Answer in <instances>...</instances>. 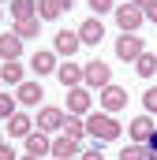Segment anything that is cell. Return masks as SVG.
<instances>
[{"instance_id":"cell-1","label":"cell","mask_w":157,"mask_h":160,"mask_svg":"<svg viewBox=\"0 0 157 160\" xmlns=\"http://www.w3.org/2000/svg\"><path fill=\"white\" fill-rule=\"evenodd\" d=\"M86 134L97 138V145H105V142H116L120 134H123V127H120V119L109 116V112H90V116H86Z\"/></svg>"},{"instance_id":"cell-2","label":"cell","mask_w":157,"mask_h":160,"mask_svg":"<svg viewBox=\"0 0 157 160\" xmlns=\"http://www.w3.org/2000/svg\"><path fill=\"white\" fill-rule=\"evenodd\" d=\"M112 15H116V26L123 30V34H138V26L146 22V11L135 8V4H120Z\"/></svg>"},{"instance_id":"cell-3","label":"cell","mask_w":157,"mask_h":160,"mask_svg":"<svg viewBox=\"0 0 157 160\" xmlns=\"http://www.w3.org/2000/svg\"><path fill=\"white\" fill-rule=\"evenodd\" d=\"M82 82L94 86V89H105V86L112 82V67H109L105 60H90V63L82 67Z\"/></svg>"},{"instance_id":"cell-4","label":"cell","mask_w":157,"mask_h":160,"mask_svg":"<svg viewBox=\"0 0 157 160\" xmlns=\"http://www.w3.org/2000/svg\"><path fill=\"white\" fill-rule=\"evenodd\" d=\"M64 119H68V108L45 104V108L38 112V119H34V127H38V130H45V134H52V130H64Z\"/></svg>"},{"instance_id":"cell-5","label":"cell","mask_w":157,"mask_h":160,"mask_svg":"<svg viewBox=\"0 0 157 160\" xmlns=\"http://www.w3.org/2000/svg\"><path fill=\"white\" fill-rule=\"evenodd\" d=\"M127 108V89L123 86H116V82H109L105 89H101V112H123Z\"/></svg>"},{"instance_id":"cell-6","label":"cell","mask_w":157,"mask_h":160,"mask_svg":"<svg viewBox=\"0 0 157 160\" xmlns=\"http://www.w3.org/2000/svg\"><path fill=\"white\" fill-rule=\"evenodd\" d=\"M142 52H146V45H142V38H138V34H120V41H116V56L123 60V63H135Z\"/></svg>"},{"instance_id":"cell-7","label":"cell","mask_w":157,"mask_h":160,"mask_svg":"<svg viewBox=\"0 0 157 160\" xmlns=\"http://www.w3.org/2000/svg\"><path fill=\"white\" fill-rule=\"evenodd\" d=\"M154 130H157V119L146 112V116H135L131 119V127H127V134H131V142H138V145H146L150 138H154Z\"/></svg>"},{"instance_id":"cell-8","label":"cell","mask_w":157,"mask_h":160,"mask_svg":"<svg viewBox=\"0 0 157 160\" xmlns=\"http://www.w3.org/2000/svg\"><path fill=\"white\" fill-rule=\"evenodd\" d=\"M30 130H38L30 116H23V112H15L11 119H8V142H26L30 138Z\"/></svg>"},{"instance_id":"cell-9","label":"cell","mask_w":157,"mask_h":160,"mask_svg":"<svg viewBox=\"0 0 157 160\" xmlns=\"http://www.w3.org/2000/svg\"><path fill=\"white\" fill-rule=\"evenodd\" d=\"M78 45H82V41H78V30H60V34L52 38V52H60V56L71 60L78 52Z\"/></svg>"},{"instance_id":"cell-10","label":"cell","mask_w":157,"mask_h":160,"mask_svg":"<svg viewBox=\"0 0 157 160\" xmlns=\"http://www.w3.org/2000/svg\"><path fill=\"white\" fill-rule=\"evenodd\" d=\"M101 38H105V22H101L97 15L78 26V41H82V45H101Z\"/></svg>"},{"instance_id":"cell-11","label":"cell","mask_w":157,"mask_h":160,"mask_svg":"<svg viewBox=\"0 0 157 160\" xmlns=\"http://www.w3.org/2000/svg\"><path fill=\"white\" fill-rule=\"evenodd\" d=\"M90 89L86 86H75V89H68V112L71 116H82V112H90Z\"/></svg>"},{"instance_id":"cell-12","label":"cell","mask_w":157,"mask_h":160,"mask_svg":"<svg viewBox=\"0 0 157 160\" xmlns=\"http://www.w3.org/2000/svg\"><path fill=\"white\" fill-rule=\"evenodd\" d=\"M26 153H30V157H49V153H52V138H49V134H45V130H30V138H26Z\"/></svg>"},{"instance_id":"cell-13","label":"cell","mask_w":157,"mask_h":160,"mask_svg":"<svg viewBox=\"0 0 157 160\" xmlns=\"http://www.w3.org/2000/svg\"><path fill=\"white\" fill-rule=\"evenodd\" d=\"M11 34H15V38H38L41 34V19L38 15H26V19H11Z\"/></svg>"},{"instance_id":"cell-14","label":"cell","mask_w":157,"mask_h":160,"mask_svg":"<svg viewBox=\"0 0 157 160\" xmlns=\"http://www.w3.org/2000/svg\"><path fill=\"white\" fill-rule=\"evenodd\" d=\"M23 56V38H15V34H0V60L8 63V60H19Z\"/></svg>"},{"instance_id":"cell-15","label":"cell","mask_w":157,"mask_h":160,"mask_svg":"<svg viewBox=\"0 0 157 160\" xmlns=\"http://www.w3.org/2000/svg\"><path fill=\"white\" fill-rule=\"evenodd\" d=\"M56 78L64 82L68 89H75V86H82V67L68 60V63H60V67H56Z\"/></svg>"},{"instance_id":"cell-16","label":"cell","mask_w":157,"mask_h":160,"mask_svg":"<svg viewBox=\"0 0 157 160\" xmlns=\"http://www.w3.org/2000/svg\"><path fill=\"white\" fill-rule=\"evenodd\" d=\"M15 101L19 104H41V82H19Z\"/></svg>"},{"instance_id":"cell-17","label":"cell","mask_w":157,"mask_h":160,"mask_svg":"<svg viewBox=\"0 0 157 160\" xmlns=\"http://www.w3.org/2000/svg\"><path fill=\"white\" fill-rule=\"evenodd\" d=\"M49 157H64V160L78 157V142H75V138H68V134L52 138V153H49Z\"/></svg>"},{"instance_id":"cell-18","label":"cell","mask_w":157,"mask_h":160,"mask_svg":"<svg viewBox=\"0 0 157 160\" xmlns=\"http://www.w3.org/2000/svg\"><path fill=\"white\" fill-rule=\"evenodd\" d=\"M30 67L38 71V75H52L60 63H56V52H34L30 56Z\"/></svg>"},{"instance_id":"cell-19","label":"cell","mask_w":157,"mask_h":160,"mask_svg":"<svg viewBox=\"0 0 157 160\" xmlns=\"http://www.w3.org/2000/svg\"><path fill=\"white\" fill-rule=\"evenodd\" d=\"M0 82H11V86H19V82H26V67H23L19 60H8V63L0 67Z\"/></svg>"},{"instance_id":"cell-20","label":"cell","mask_w":157,"mask_h":160,"mask_svg":"<svg viewBox=\"0 0 157 160\" xmlns=\"http://www.w3.org/2000/svg\"><path fill=\"white\" fill-rule=\"evenodd\" d=\"M64 15V4L60 0H38V19L41 22H56Z\"/></svg>"},{"instance_id":"cell-21","label":"cell","mask_w":157,"mask_h":160,"mask_svg":"<svg viewBox=\"0 0 157 160\" xmlns=\"http://www.w3.org/2000/svg\"><path fill=\"white\" fill-rule=\"evenodd\" d=\"M135 71H138V78H154L157 75V52H142L135 60Z\"/></svg>"},{"instance_id":"cell-22","label":"cell","mask_w":157,"mask_h":160,"mask_svg":"<svg viewBox=\"0 0 157 160\" xmlns=\"http://www.w3.org/2000/svg\"><path fill=\"white\" fill-rule=\"evenodd\" d=\"M64 134H68V138H75V142H82V138H86V119L68 116V119H64Z\"/></svg>"},{"instance_id":"cell-23","label":"cell","mask_w":157,"mask_h":160,"mask_svg":"<svg viewBox=\"0 0 157 160\" xmlns=\"http://www.w3.org/2000/svg\"><path fill=\"white\" fill-rule=\"evenodd\" d=\"M11 15H15V19L38 15V0H11Z\"/></svg>"},{"instance_id":"cell-24","label":"cell","mask_w":157,"mask_h":160,"mask_svg":"<svg viewBox=\"0 0 157 160\" xmlns=\"http://www.w3.org/2000/svg\"><path fill=\"white\" fill-rule=\"evenodd\" d=\"M120 160H146V145H138V142L123 145V149H120Z\"/></svg>"},{"instance_id":"cell-25","label":"cell","mask_w":157,"mask_h":160,"mask_svg":"<svg viewBox=\"0 0 157 160\" xmlns=\"http://www.w3.org/2000/svg\"><path fill=\"white\" fill-rule=\"evenodd\" d=\"M142 108H146L150 116H157V86H150V89L142 93Z\"/></svg>"},{"instance_id":"cell-26","label":"cell","mask_w":157,"mask_h":160,"mask_svg":"<svg viewBox=\"0 0 157 160\" xmlns=\"http://www.w3.org/2000/svg\"><path fill=\"white\" fill-rule=\"evenodd\" d=\"M86 4H90V11H94V15H109V11H116V4H112V0H86Z\"/></svg>"},{"instance_id":"cell-27","label":"cell","mask_w":157,"mask_h":160,"mask_svg":"<svg viewBox=\"0 0 157 160\" xmlns=\"http://www.w3.org/2000/svg\"><path fill=\"white\" fill-rule=\"evenodd\" d=\"M11 116H15V101H11L8 93H0V119L8 123V119H11Z\"/></svg>"},{"instance_id":"cell-28","label":"cell","mask_w":157,"mask_h":160,"mask_svg":"<svg viewBox=\"0 0 157 160\" xmlns=\"http://www.w3.org/2000/svg\"><path fill=\"white\" fill-rule=\"evenodd\" d=\"M78 160H105V153H101V145H97V149H86V153H78Z\"/></svg>"},{"instance_id":"cell-29","label":"cell","mask_w":157,"mask_h":160,"mask_svg":"<svg viewBox=\"0 0 157 160\" xmlns=\"http://www.w3.org/2000/svg\"><path fill=\"white\" fill-rule=\"evenodd\" d=\"M0 160H19V157H15V149H11V145H4V149H0Z\"/></svg>"},{"instance_id":"cell-30","label":"cell","mask_w":157,"mask_h":160,"mask_svg":"<svg viewBox=\"0 0 157 160\" xmlns=\"http://www.w3.org/2000/svg\"><path fill=\"white\" fill-rule=\"evenodd\" d=\"M146 22H157V4H150V8H146Z\"/></svg>"},{"instance_id":"cell-31","label":"cell","mask_w":157,"mask_h":160,"mask_svg":"<svg viewBox=\"0 0 157 160\" xmlns=\"http://www.w3.org/2000/svg\"><path fill=\"white\" fill-rule=\"evenodd\" d=\"M131 4H135V8H142V11H146V8H150V4H157V0H131Z\"/></svg>"},{"instance_id":"cell-32","label":"cell","mask_w":157,"mask_h":160,"mask_svg":"<svg viewBox=\"0 0 157 160\" xmlns=\"http://www.w3.org/2000/svg\"><path fill=\"white\" fill-rule=\"evenodd\" d=\"M60 4H64V11H71V8H75V0H60Z\"/></svg>"},{"instance_id":"cell-33","label":"cell","mask_w":157,"mask_h":160,"mask_svg":"<svg viewBox=\"0 0 157 160\" xmlns=\"http://www.w3.org/2000/svg\"><path fill=\"white\" fill-rule=\"evenodd\" d=\"M4 145H8V138H4V134H0V149H4Z\"/></svg>"},{"instance_id":"cell-34","label":"cell","mask_w":157,"mask_h":160,"mask_svg":"<svg viewBox=\"0 0 157 160\" xmlns=\"http://www.w3.org/2000/svg\"><path fill=\"white\" fill-rule=\"evenodd\" d=\"M19 160H38V157H30V153H26V157H19Z\"/></svg>"},{"instance_id":"cell-35","label":"cell","mask_w":157,"mask_h":160,"mask_svg":"<svg viewBox=\"0 0 157 160\" xmlns=\"http://www.w3.org/2000/svg\"><path fill=\"white\" fill-rule=\"evenodd\" d=\"M52 160H64V157H52Z\"/></svg>"},{"instance_id":"cell-36","label":"cell","mask_w":157,"mask_h":160,"mask_svg":"<svg viewBox=\"0 0 157 160\" xmlns=\"http://www.w3.org/2000/svg\"><path fill=\"white\" fill-rule=\"evenodd\" d=\"M0 19H4V15H0Z\"/></svg>"},{"instance_id":"cell-37","label":"cell","mask_w":157,"mask_h":160,"mask_svg":"<svg viewBox=\"0 0 157 160\" xmlns=\"http://www.w3.org/2000/svg\"><path fill=\"white\" fill-rule=\"evenodd\" d=\"M0 4H4V0H0Z\"/></svg>"},{"instance_id":"cell-38","label":"cell","mask_w":157,"mask_h":160,"mask_svg":"<svg viewBox=\"0 0 157 160\" xmlns=\"http://www.w3.org/2000/svg\"><path fill=\"white\" fill-rule=\"evenodd\" d=\"M154 119H157V116H154Z\"/></svg>"}]
</instances>
